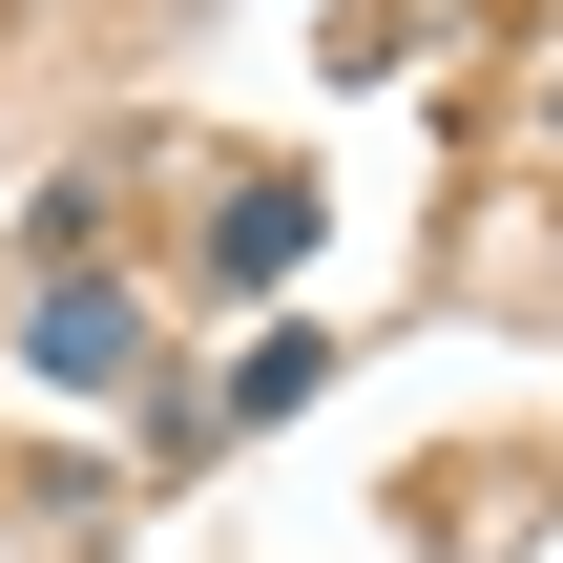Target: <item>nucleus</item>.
Returning <instances> with one entry per match:
<instances>
[{
  "instance_id": "nucleus-1",
  "label": "nucleus",
  "mask_w": 563,
  "mask_h": 563,
  "mask_svg": "<svg viewBox=\"0 0 563 563\" xmlns=\"http://www.w3.org/2000/svg\"><path fill=\"white\" fill-rule=\"evenodd\" d=\"M21 376H42V397H125V376H146V292H125V272H42V292H21Z\"/></svg>"
}]
</instances>
